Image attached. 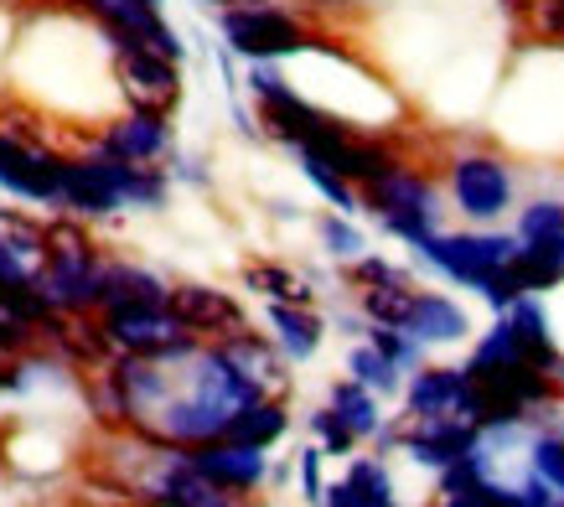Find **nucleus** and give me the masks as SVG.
I'll list each match as a JSON object with an SVG mask.
<instances>
[{
	"label": "nucleus",
	"instance_id": "c85d7f7f",
	"mask_svg": "<svg viewBox=\"0 0 564 507\" xmlns=\"http://www.w3.org/2000/svg\"><path fill=\"white\" fill-rule=\"evenodd\" d=\"M311 430H316V440H322V451H326V456H347V451L358 445V435L347 430V420H343V414H337L332 404L311 414Z\"/></svg>",
	"mask_w": 564,
	"mask_h": 507
},
{
	"label": "nucleus",
	"instance_id": "f704fd0d",
	"mask_svg": "<svg viewBox=\"0 0 564 507\" xmlns=\"http://www.w3.org/2000/svg\"><path fill=\"white\" fill-rule=\"evenodd\" d=\"M151 6H161V0H151Z\"/></svg>",
	"mask_w": 564,
	"mask_h": 507
},
{
	"label": "nucleus",
	"instance_id": "bb28decb",
	"mask_svg": "<svg viewBox=\"0 0 564 507\" xmlns=\"http://www.w3.org/2000/svg\"><path fill=\"white\" fill-rule=\"evenodd\" d=\"M533 456H529V466H533V476H544L549 487L564 497V435H533V445H529Z\"/></svg>",
	"mask_w": 564,
	"mask_h": 507
},
{
	"label": "nucleus",
	"instance_id": "4be33fe9",
	"mask_svg": "<svg viewBox=\"0 0 564 507\" xmlns=\"http://www.w3.org/2000/svg\"><path fill=\"white\" fill-rule=\"evenodd\" d=\"M249 290H259L264 301H285V305H311V285L285 265H254L249 270Z\"/></svg>",
	"mask_w": 564,
	"mask_h": 507
},
{
	"label": "nucleus",
	"instance_id": "7ed1b4c3",
	"mask_svg": "<svg viewBox=\"0 0 564 507\" xmlns=\"http://www.w3.org/2000/svg\"><path fill=\"white\" fill-rule=\"evenodd\" d=\"M218 36L223 47L243 57V63H280V57H295V52H311L316 42L306 36V26L280 11V6H234V11H218Z\"/></svg>",
	"mask_w": 564,
	"mask_h": 507
},
{
	"label": "nucleus",
	"instance_id": "393cba45",
	"mask_svg": "<svg viewBox=\"0 0 564 507\" xmlns=\"http://www.w3.org/2000/svg\"><path fill=\"white\" fill-rule=\"evenodd\" d=\"M347 373L358 378L362 389H373V393H393V389H399V368L378 353L373 342H362V347H352V353H347Z\"/></svg>",
	"mask_w": 564,
	"mask_h": 507
},
{
	"label": "nucleus",
	"instance_id": "2f4dec72",
	"mask_svg": "<svg viewBox=\"0 0 564 507\" xmlns=\"http://www.w3.org/2000/svg\"><path fill=\"white\" fill-rule=\"evenodd\" d=\"M203 11H234V6H270V0H197Z\"/></svg>",
	"mask_w": 564,
	"mask_h": 507
},
{
	"label": "nucleus",
	"instance_id": "1a4fd4ad",
	"mask_svg": "<svg viewBox=\"0 0 564 507\" xmlns=\"http://www.w3.org/2000/svg\"><path fill=\"white\" fill-rule=\"evenodd\" d=\"M94 151L120 155V161H161L172 155V115L166 109H124L120 119H109L99 136H94Z\"/></svg>",
	"mask_w": 564,
	"mask_h": 507
},
{
	"label": "nucleus",
	"instance_id": "7c9ffc66",
	"mask_svg": "<svg viewBox=\"0 0 564 507\" xmlns=\"http://www.w3.org/2000/svg\"><path fill=\"white\" fill-rule=\"evenodd\" d=\"M322 445H306L301 461H295V472H301V492H306V503H326V482H322Z\"/></svg>",
	"mask_w": 564,
	"mask_h": 507
},
{
	"label": "nucleus",
	"instance_id": "423d86ee",
	"mask_svg": "<svg viewBox=\"0 0 564 507\" xmlns=\"http://www.w3.org/2000/svg\"><path fill=\"white\" fill-rule=\"evenodd\" d=\"M0 192L32 207H63V155L0 136Z\"/></svg>",
	"mask_w": 564,
	"mask_h": 507
},
{
	"label": "nucleus",
	"instance_id": "4468645a",
	"mask_svg": "<svg viewBox=\"0 0 564 507\" xmlns=\"http://www.w3.org/2000/svg\"><path fill=\"white\" fill-rule=\"evenodd\" d=\"M404 332H414L425 347H451V342H466L471 316L451 295H441V290H414V311L404 322Z\"/></svg>",
	"mask_w": 564,
	"mask_h": 507
},
{
	"label": "nucleus",
	"instance_id": "9b49d317",
	"mask_svg": "<svg viewBox=\"0 0 564 507\" xmlns=\"http://www.w3.org/2000/svg\"><path fill=\"white\" fill-rule=\"evenodd\" d=\"M63 207L73 218H115V213H124L115 171H109V161L99 151L63 161Z\"/></svg>",
	"mask_w": 564,
	"mask_h": 507
},
{
	"label": "nucleus",
	"instance_id": "c9c22d12",
	"mask_svg": "<svg viewBox=\"0 0 564 507\" xmlns=\"http://www.w3.org/2000/svg\"><path fill=\"white\" fill-rule=\"evenodd\" d=\"M554 507H564V503H554Z\"/></svg>",
	"mask_w": 564,
	"mask_h": 507
},
{
	"label": "nucleus",
	"instance_id": "aec40b11",
	"mask_svg": "<svg viewBox=\"0 0 564 507\" xmlns=\"http://www.w3.org/2000/svg\"><path fill=\"white\" fill-rule=\"evenodd\" d=\"M285 430H291V414L274 404V399H254L249 409H239V420L228 424V440H243V445H274Z\"/></svg>",
	"mask_w": 564,
	"mask_h": 507
},
{
	"label": "nucleus",
	"instance_id": "412c9836",
	"mask_svg": "<svg viewBox=\"0 0 564 507\" xmlns=\"http://www.w3.org/2000/svg\"><path fill=\"white\" fill-rule=\"evenodd\" d=\"M295 161H301V176H306L311 186H316V192H322L326 203L337 207V213H347V218H352V213H358L362 207V197H358V186L347 182L343 171L337 166H326L322 155H311V151H295Z\"/></svg>",
	"mask_w": 564,
	"mask_h": 507
},
{
	"label": "nucleus",
	"instance_id": "f3484780",
	"mask_svg": "<svg viewBox=\"0 0 564 507\" xmlns=\"http://www.w3.org/2000/svg\"><path fill=\"white\" fill-rule=\"evenodd\" d=\"M326 507H399L389 466L383 461H352L343 482L326 487Z\"/></svg>",
	"mask_w": 564,
	"mask_h": 507
},
{
	"label": "nucleus",
	"instance_id": "6e6552de",
	"mask_svg": "<svg viewBox=\"0 0 564 507\" xmlns=\"http://www.w3.org/2000/svg\"><path fill=\"white\" fill-rule=\"evenodd\" d=\"M109 42L120 52V94L130 99V109H172L176 94H182V73H176L172 57L115 32H109Z\"/></svg>",
	"mask_w": 564,
	"mask_h": 507
},
{
	"label": "nucleus",
	"instance_id": "20e7f679",
	"mask_svg": "<svg viewBox=\"0 0 564 507\" xmlns=\"http://www.w3.org/2000/svg\"><path fill=\"white\" fill-rule=\"evenodd\" d=\"M362 197H368V213L378 218V228L393 238H404V244H420V238L441 234V197H435V186L430 176L420 171H389L383 182L362 186Z\"/></svg>",
	"mask_w": 564,
	"mask_h": 507
},
{
	"label": "nucleus",
	"instance_id": "a878e982",
	"mask_svg": "<svg viewBox=\"0 0 564 507\" xmlns=\"http://www.w3.org/2000/svg\"><path fill=\"white\" fill-rule=\"evenodd\" d=\"M518 238H554L564 234V203L560 197H533L529 207H518Z\"/></svg>",
	"mask_w": 564,
	"mask_h": 507
},
{
	"label": "nucleus",
	"instance_id": "72a5a7b5",
	"mask_svg": "<svg viewBox=\"0 0 564 507\" xmlns=\"http://www.w3.org/2000/svg\"><path fill=\"white\" fill-rule=\"evenodd\" d=\"M218 507H234V503H218Z\"/></svg>",
	"mask_w": 564,
	"mask_h": 507
},
{
	"label": "nucleus",
	"instance_id": "f8f14e48",
	"mask_svg": "<svg viewBox=\"0 0 564 507\" xmlns=\"http://www.w3.org/2000/svg\"><path fill=\"white\" fill-rule=\"evenodd\" d=\"M172 311L192 332H203V337H239V332H249L239 301H234L228 290H213V285H176Z\"/></svg>",
	"mask_w": 564,
	"mask_h": 507
},
{
	"label": "nucleus",
	"instance_id": "cd10ccee",
	"mask_svg": "<svg viewBox=\"0 0 564 507\" xmlns=\"http://www.w3.org/2000/svg\"><path fill=\"white\" fill-rule=\"evenodd\" d=\"M322 249L332 254V259H347V265H352V259L368 254V238L347 223V213H337V218H322Z\"/></svg>",
	"mask_w": 564,
	"mask_h": 507
},
{
	"label": "nucleus",
	"instance_id": "f257e3e1",
	"mask_svg": "<svg viewBox=\"0 0 564 507\" xmlns=\"http://www.w3.org/2000/svg\"><path fill=\"white\" fill-rule=\"evenodd\" d=\"M104 274L109 265L99 259L94 238H84L78 228H47V259L36 274V290L47 295L57 316H78L88 305H104Z\"/></svg>",
	"mask_w": 564,
	"mask_h": 507
},
{
	"label": "nucleus",
	"instance_id": "ddd939ff",
	"mask_svg": "<svg viewBox=\"0 0 564 507\" xmlns=\"http://www.w3.org/2000/svg\"><path fill=\"white\" fill-rule=\"evenodd\" d=\"M481 440V424L471 420H414V430L404 435V451H410L420 466H456L462 456H471V445Z\"/></svg>",
	"mask_w": 564,
	"mask_h": 507
},
{
	"label": "nucleus",
	"instance_id": "b1692460",
	"mask_svg": "<svg viewBox=\"0 0 564 507\" xmlns=\"http://www.w3.org/2000/svg\"><path fill=\"white\" fill-rule=\"evenodd\" d=\"M368 342H373L378 353L389 357L399 373L420 368V357H425V342L414 337V332H404V326H383V322H368Z\"/></svg>",
	"mask_w": 564,
	"mask_h": 507
},
{
	"label": "nucleus",
	"instance_id": "9d476101",
	"mask_svg": "<svg viewBox=\"0 0 564 507\" xmlns=\"http://www.w3.org/2000/svg\"><path fill=\"white\" fill-rule=\"evenodd\" d=\"M192 466L223 492H254L270 476L264 445H243V440H228V435L207 440V445H192Z\"/></svg>",
	"mask_w": 564,
	"mask_h": 507
},
{
	"label": "nucleus",
	"instance_id": "a211bd4d",
	"mask_svg": "<svg viewBox=\"0 0 564 507\" xmlns=\"http://www.w3.org/2000/svg\"><path fill=\"white\" fill-rule=\"evenodd\" d=\"M270 326L280 332V347H285V357H295V363H311L316 357V347H322V316L311 311V305H285V301H270Z\"/></svg>",
	"mask_w": 564,
	"mask_h": 507
},
{
	"label": "nucleus",
	"instance_id": "0eeeda50",
	"mask_svg": "<svg viewBox=\"0 0 564 507\" xmlns=\"http://www.w3.org/2000/svg\"><path fill=\"white\" fill-rule=\"evenodd\" d=\"M78 6L99 21L104 32L130 36V42L161 52V57H172V63L187 57V42L176 36V26L161 17V6H151V0H78Z\"/></svg>",
	"mask_w": 564,
	"mask_h": 507
},
{
	"label": "nucleus",
	"instance_id": "39448f33",
	"mask_svg": "<svg viewBox=\"0 0 564 507\" xmlns=\"http://www.w3.org/2000/svg\"><path fill=\"white\" fill-rule=\"evenodd\" d=\"M518 197V176L502 155L487 151H466L451 161V203L462 207L471 223H497L513 213Z\"/></svg>",
	"mask_w": 564,
	"mask_h": 507
},
{
	"label": "nucleus",
	"instance_id": "473e14b6",
	"mask_svg": "<svg viewBox=\"0 0 564 507\" xmlns=\"http://www.w3.org/2000/svg\"><path fill=\"white\" fill-rule=\"evenodd\" d=\"M17 384H21V378H17V373H6V363H0V393L17 389Z\"/></svg>",
	"mask_w": 564,
	"mask_h": 507
},
{
	"label": "nucleus",
	"instance_id": "c756f323",
	"mask_svg": "<svg viewBox=\"0 0 564 507\" xmlns=\"http://www.w3.org/2000/svg\"><path fill=\"white\" fill-rule=\"evenodd\" d=\"M352 280H358L362 290H373V285H410V274L399 270V265H389L383 254H362V259H352Z\"/></svg>",
	"mask_w": 564,
	"mask_h": 507
},
{
	"label": "nucleus",
	"instance_id": "5701e85b",
	"mask_svg": "<svg viewBox=\"0 0 564 507\" xmlns=\"http://www.w3.org/2000/svg\"><path fill=\"white\" fill-rule=\"evenodd\" d=\"M414 311V285H373L362 290V316L383 326H404Z\"/></svg>",
	"mask_w": 564,
	"mask_h": 507
},
{
	"label": "nucleus",
	"instance_id": "dca6fc26",
	"mask_svg": "<svg viewBox=\"0 0 564 507\" xmlns=\"http://www.w3.org/2000/svg\"><path fill=\"white\" fill-rule=\"evenodd\" d=\"M513 280L523 285V295H539V290L564 285V234L554 238H518L513 254Z\"/></svg>",
	"mask_w": 564,
	"mask_h": 507
},
{
	"label": "nucleus",
	"instance_id": "f03ea898",
	"mask_svg": "<svg viewBox=\"0 0 564 507\" xmlns=\"http://www.w3.org/2000/svg\"><path fill=\"white\" fill-rule=\"evenodd\" d=\"M518 254V234H497V228H471V234H430L414 244V259L430 265L435 274H445L451 285L477 290L487 295L492 280Z\"/></svg>",
	"mask_w": 564,
	"mask_h": 507
},
{
	"label": "nucleus",
	"instance_id": "2eb2a0df",
	"mask_svg": "<svg viewBox=\"0 0 564 507\" xmlns=\"http://www.w3.org/2000/svg\"><path fill=\"white\" fill-rule=\"evenodd\" d=\"M140 305H172V285L145 265H109L104 274V311H140Z\"/></svg>",
	"mask_w": 564,
	"mask_h": 507
},
{
	"label": "nucleus",
	"instance_id": "6ab92c4d",
	"mask_svg": "<svg viewBox=\"0 0 564 507\" xmlns=\"http://www.w3.org/2000/svg\"><path fill=\"white\" fill-rule=\"evenodd\" d=\"M332 409L347 420V430L352 435H378L383 430V414H378V393L362 389L358 378H343V384H332Z\"/></svg>",
	"mask_w": 564,
	"mask_h": 507
}]
</instances>
